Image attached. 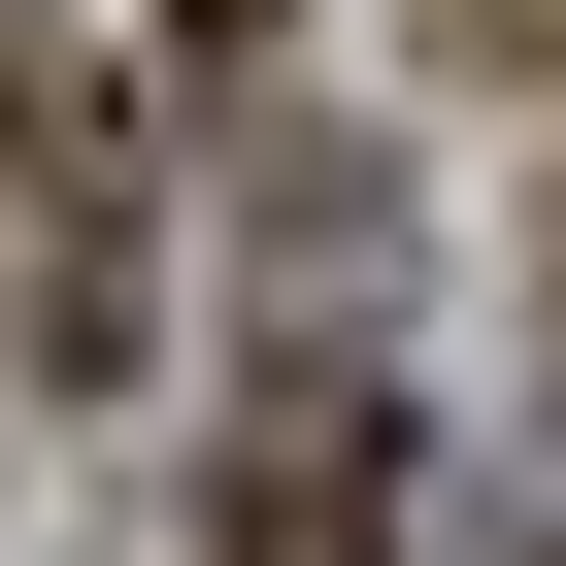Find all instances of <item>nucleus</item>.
I'll return each instance as SVG.
<instances>
[{"mask_svg":"<svg viewBox=\"0 0 566 566\" xmlns=\"http://www.w3.org/2000/svg\"><path fill=\"white\" fill-rule=\"evenodd\" d=\"M200 566H400V400L301 367V400L233 433V533H200Z\"/></svg>","mask_w":566,"mask_h":566,"instance_id":"f257e3e1","label":"nucleus"},{"mask_svg":"<svg viewBox=\"0 0 566 566\" xmlns=\"http://www.w3.org/2000/svg\"><path fill=\"white\" fill-rule=\"evenodd\" d=\"M0 67H34V0H0Z\"/></svg>","mask_w":566,"mask_h":566,"instance_id":"7ed1b4c3","label":"nucleus"},{"mask_svg":"<svg viewBox=\"0 0 566 566\" xmlns=\"http://www.w3.org/2000/svg\"><path fill=\"white\" fill-rule=\"evenodd\" d=\"M134 34H200V67H233V34H266V0H134Z\"/></svg>","mask_w":566,"mask_h":566,"instance_id":"f03ea898","label":"nucleus"}]
</instances>
